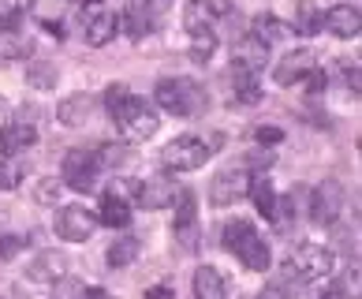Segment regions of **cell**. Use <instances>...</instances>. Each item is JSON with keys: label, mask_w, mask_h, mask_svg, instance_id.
Here are the masks:
<instances>
[{"label": "cell", "mask_w": 362, "mask_h": 299, "mask_svg": "<svg viewBox=\"0 0 362 299\" xmlns=\"http://www.w3.org/2000/svg\"><path fill=\"white\" fill-rule=\"evenodd\" d=\"M224 247L232 251L250 273H265V269L273 266L269 243L258 236V228H254V221H247V217H235L232 225H224Z\"/></svg>", "instance_id": "6da1fadb"}, {"label": "cell", "mask_w": 362, "mask_h": 299, "mask_svg": "<svg viewBox=\"0 0 362 299\" xmlns=\"http://www.w3.org/2000/svg\"><path fill=\"white\" fill-rule=\"evenodd\" d=\"M284 277L295 284H317L332 277V254L317 243H295L288 262H284Z\"/></svg>", "instance_id": "7a4b0ae2"}, {"label": "cell", "mask_w": 362, "mask_h": 299, "mask_svg": "<svg viewBox=\"0 0 362 299\" xmlns=\"http://www.w3.org/2000/svg\"><path fill=\"white\" fill-rule=\"evenodd\" d=\"M153 98H157V105L165 108V113H172V116H194V113H202V108H206L202 86H198L194 79H183V75L160 79L157 90H153Z\"/></svg>", "instance_id": "3957f363"}, {"label": "cell", "mask_w": 362, "mask_h": 299, "mask_svg": "<svg viewBox=\"0 0 362 299\" xmlns=\"http://www.w3.org/2000/svg\"><path fill=\"white\" fill-rule=\"evenodd\" d=\"M209 161V142L194 139V135H180L160 150V165L168 172H194Z\"/></svg>", "instance_id": "277c9868"}, {"label": "cell", "mask_w": 362, "mask_h": 299, "mask_svg": "<svg viewBox=\"0 0 362 299\" xmlns=\"http://www.w3.org/2000/svg\"><path fill=\"white\" fill-rule=\"evenodd\" d=\"M116 128H119V135H124L127 142H146V139H153V135H157L160 120H157V113H153L150 101L131 98V101L124 105V113L116 116Z\"/></svg>", "instance_id": "5b68a950"}, {"label": "cell", "mask_w": 362, "mask_h": 299, "mask_svg": "<svg viewBox=\"0 0 362 299\" xmlns=\"http://www.w3.org/2000/svg\"><path fill=\"white\" fill-rule=\"evenodd\" d=\"M344 213V187L340 180H321L310 191V221L321 228H332Z\"/></svg>", "instance_id": "8992f818"}, {"label": "cell", "mask_w": 362, "mask_h": 299, "mask_svg": "<svg viewBox=\"0 0 362 299\" xmlns=\"http://www.w3.org/2000/svg\"><path fill=\"white\" fill-rule=\"evenodd\" d=\"M60 184L64 187H75V191H93L98 187V157L86 154V150H71L64 157V172H60Z\"/></svg>", "instance_id": "52a82bcc"}, {"label": "cell", "mask_w": 362, "mask_h": 299, "mask_svg": "<svg viewBox=\"0 0 362 299\" xmlns=\"http://www.w3.org/2000/svg\"><path fill=\"white\" fill-rule=\"evenodd\" d=\"M116 30H119V16L112 8L86 4V11H83V38H86V45H93V49L109 45L116 38Z\"/></svg>", "instance_id": "ba28073f"}, {"label": "cell", "mask_w": 362, "mask_h": 299, "mask_svg": "<svg viewBox=\"0 0 362 299\" xmlns=\"http://www.w3.org/2000/svg\"><path fill=\"white\" fill-rule=\"evenodd\" d=\"M247 187H250V172L243 165L221 169L217 176H213V184H209V202L213 206H232V202L247 198Z\"/></svg>", "instance_id": "9c48e42d"}, {"label": "cell", "mask_w": 362, "mask_h": 299, "mask_svg": "<svg viewBox=\"0 0 362 299\" xmlns=\"http://www.w3.org/2000/svg\"><path fill=\"white\" fill-rule=\"evenodd\" d=\"M93 228H98V213L86 210V206H64V210L57 213V236L68 239V243L90 239Z\"/></svg>", "instance_id": "30bf717a"}, {"label": "cell", "mask_w": 362, "mask_h": 299, "mask_svg": "<svg viewBox=\"0 0 362 299\" xmlns=\"http://www.w3.org/2000/svg\"><path fill=\"white\" fill-rule=\"evenodd\" d=\"M180 198V187L172 176H150V180L135 184V202L142 210H168Z\"/></svg>", "instance_id": "8fae6325"}, {"label": "cell", "mask_w": 362, "mask_h": 299, "mask_svg": "<svg viewBox=\"0 0 362 299\" xmlns=\"http://www.w3.org/2000/svg\"><path fill=\"white\" fill-rule=\"evenodd\" d=\"M265 64H269V45L258 42L254 34L239 38L235 52H232V75H254V79H258V72Z\"/></svg>", "instance_id": "7c38bea8"}, {"label": "cell", "mask_w": 362, "mask_h": 299, "mask_svg": "<svg viewBox=\"0 0 362 299\" xmlns=\"http://www.w3.org/2000/svg\"><path fill=\"white\" fill-rule=\"evenodd\" d=\"M314 67H317V52L295 49V52H288V57L273 67V79H276V86H295V83H303Z\"/></svg>", "instance_id": "4fadbf2b"}, {"label": "cell", "mask_w": 362, "mask_h": 299, "mask_svg": "<svg viewBox=\"0 0 362 299\" xmlns=\"http://www.w3.org/2000/svg\"><path fill=\"white\" fill-rule=\"evenodd\" d=\"M321 26H325L332 38H355L358 26H362V16H358L355 4H337L321 16Z\"/></svg>", "instance_id": "5bb4252c"}, {"label": "cell", "mask_w": 362, "mask_h": 299, "mask_svg": "<svg viewBox=\"0 0 362 299\" xmlns=\"http://www.w3.org/2000/svg\"><path fill=\"white\" fill-rule=\"evenodd\" d=\"M64 273H68V258H64L60 251H42L30 266H26V277L37 281V284H52V281H60Z\"/></svg>", "instance_id": "9a60e30c"}, {"label": "cell", "mask_w": 362, "mask_h": 299, "mask_svg": "<svg viewBox=\"0 0 362 299\" xmlns=\"http://www.w3.org/2000/svg\"><path fill=\"white\" fill-rule=\"evenodd\" d=\"M119 26H124V34L131 42H142L146 34H153V8L135 0V4L124 8V16H119Z\"/></svg>", "instance_id": "2e32d148"}, {"label": "cell", "mask_w": 362, "mask_h": 299, "mask_svg": "<svg viewBox=\"0 0 362 299\" xmlns=\"http://www.w3.org/2000/svg\"><path fill=\"white\" fill-rule=\"evenodd\" d=\"M34 142H37L34 124H4V128H0V154H4V157L23 154V150L34 146Z\"/></svg>", "instance_id": "e0dca14e"}, {"label": "cell", "mask_w": 362, "mask_h": 299, "mask_svg": "<svg viewBox=\"0 0 362 299\" xmlns=\"http://www.w3.org/2000/svg\"><path fill=\"white\" fill-rule=\"evenodd\" d=\"M194 299H224L228 295V281L217 266H202L194 269Z\"/></svg>", "instance_id": "ac0fdd59"}, {"label": "cell", "mask_w": 362, "mask_h": 299, "mask_svg": "<svg viewBox=\"0 0 362 299\" xmlns=\"http://www.w3.org/2000/svg\"><path fill=\"white\" fill-rule=\"evenodd\" d=\"M34 49V38L23 26H0V60H23Z\"/></svg>", "instance_id": "d6986e66"}, {"label": "cell", "mask_w": 362, "mask_h": 299, "mask_svg": "<svg viewBox=\"0 0 362 299\" xmlns=\"http://www.w3.org/2000/svg\"><path fill=\"white\" fill-rule=\"evenodd\" d=\"M250 34L258 38V42L273 45V42H284V38L291 34V26H288L284 19H276L273 11H258V16H254V23H250Z\"/></svg>", "instance_id": "ffe728a7"}, {"label": "cell", "mask_w": 362, "mask_h": 299, "mask_svg": "<svg viewBox=\"0 0 362 299\" xmlns=\"http://www.w3.org/2000/svg\"><path fill=\"white\" fill-rule=\"evenodd\" d=\"M90 108H93L90 94H68V98L57 105V120H60L64 128H78L90 116Z\"/></svg>", "instance_id": "44dd1931"}, {"label": "cell", "mask_w": 362, "mask_h": 299, "mask_svg": "<svg viewBox=\"0 0 362 299\" xmlns=\"http://www.w3.org/2000/svg\"><path fill=\"white\" fill-rule=\"evenodd\" d=\"M131 221V210H127V202L119 198V195H101V210H98V225H109V228H124Z\"/></svg>", "instance_id": "7402d4cb"}, {"label": "cell", "mask_w": 362, "mask_h": 299, "mask_svg": "<svg viewBox=\"0 0 362 299\" xmlns=\"http://www.w3.org/2000/svg\"><path fill=\"white\" fill-rule=\"evenodd\" d=\"M291 26L299 34H317L321 30V8L317 4H310V0H299V4H295V11H291Z\"/></svg>", "instance_id": "603a6c76"}, {"label": "cell", "mask_w": 362, "mask_h": 299, "mask_svg": "<svg viewBox=\"0 0 362 299\" xmlns=\"http://www.w3.org/2000/svg\"><path fill=\"white\" fill-rule=\"evenodd\" d=\"M247 195L254 198V206H258L262 217H273V210H276V191H273V184L265 180V176H250Z\"/></svg>", "instance_id": "cb8c5ba5"}, {"label": "cell", "mask_w": 362, "mask_h": 299, "mask_svg": "<svg viewBox=\"0 0 362 299\" xmlns=\"http://www.w3.org/2000/svg\"><path fill=\"white\" fill-rule=\"evenodd\" d=\"M139 239H131V236H124V239H116L112 247H109V254H105V262H109L112 269H124V266H131L139 258Z\"/></svg>", "instance_id": "d4e9b609"}, {"label": "cell", "mask_w": 362, "mask_h": 299, "mask_svg": "<svg viewBox=\"0 0 362 299\" xmlns=\"http://www.w3.org/2000/svg\"><path fill=\"white\" fill-rule=\"evenodd\" d=\"M26 180V161L23 157H0V191H16Z\"/></svg>", "instance_id": "484cf974"}, {"label": "cell", "mask_w": 362, "mask_h": 299, "mask_svg": "<svg viewBox=\"0 0 362 299\" xmlns=\"http://www.w3.org/2000/svg\"><path fill=\"white\" fill-rule=\"evenodd\" d=\"M57 79H60V72L52 64H45V60H34L30 67H26V83H30L34 90H52Z\"/></svg>", "instance_id": "4316f807"}, {"label": "cell", "mask_w": 362, "mask_h": 299, "mask_svg": "<svg viewBox=\"0 0 362 299\" xmlns=\"http://www.w3.org/2000/svg\"><path fill=\"white\" fill-rule=\"evenodd\" d=\"M191 60L194 64H209L213 60V52H217V34L213 30H198V34H191Z\"/></svg>", "instance_id": "83f0119b"}, {"label": "cell", "mask_w": 362, "mask_h": 299, "mask_svg": "<svg viewBox=\"0 0 362 299\" xmlns=\"http://www.w3.org/2000/svg\"><path fill=\"white\" fill-rule=\"evenodd\" d=\"M183 26L187 34H198V30H209V11H206V0H191L183 11Z\"/></svg>", "instance_id": "f1b7e54d"}, {"label": "cell", "mask_w": 362, "mask_h": 299, "mask_svg": "<svg viewBox=\"0 0 362 299\" xmlns=\"http://www.w3.org/2000/svg\"><path fill=\"white\" fill-rule=\"evenodd\" d=\"M235 79V101L239 105H258L262 101V86L254 75H232Z\"/></svg>", "instance_id": "f546056e"}, {"label": "cell", "mask_w": 362, "mask_h": 299, "mask_svg": "<svg viewBox=\"0 0 362 299\" xmlns=\"http://www.w3.org/2000/svg\"><path fill=\"white\" fill-rule=\"evenodd\" d=\"M131 98H135V94H131L124 83H112L109 90H105V113H109V116L116 120L119 113H124V105H127Z\"/></svg>", "instance_id": "4dcf8cb0"}, {"label": "cell", "mask_w": 362, "mask_h": 299, "mask_svg": "<svg viewBox=\"0 0 362 299\" xmlns=\"http://www.w3.org/2000/svg\"><path fill=\"white\" fill-rule=\"evenodd\" d=\"M71 0H34V16L42 23H60V16L68 11Z\"/></svg>", "instance_id": "1f68e13d"}, {"label": "cell", "mask_w": 362, "mask_h": 299, "mask_svg": "<svg viewBox=\"0 0 362 299\" xmlns=\"http://www.w3.org/2000/svg\"><path fill=\"white\" fill-rule=\"evenodd\" d=\"M60 195H64V184L60 180H42V184L34 187V198L42 202V206H57Z\"/></svg>", "instance_id": "d6a6232c"}, {"label": "cell", "mask_w": 362, "mask_h": 299, "mask_svg": "<svg viewBox=\"0 0 362 299\" xmlns=\"http://www.w3.org/2000/svg\"><path fill=\"white\" fill-rule=\"evenodd\" d=\"M269 221L276 225V232H284V228L295 221V198H291V195H288V198H276V210H273Z\"/></svg>", "instance_id": "836d02e7"}, {"label": "cell", "mask_w": 362, "mask_h": 299, "mask_svg": "<svg viewBox=\"0 0 362 299\" xmlns=\"http://www.w3.org/2000/svg\"><path fill=\"white\" fill-rule=\"evenodd\" d=\"M187 225H198L194 217V195H180V210H176V221H172V228H187Z\"/></svg>", "instance_id": "e575fe53"}, {"label": "cell", "mask_w": 362, "mask_h": 299, "mask_svg": "<svg viewBox=\"0 0 362 299\" xmlns=\"http://www.w3.org/2000/svg\"><path fill=\"white\" fill-rule=\"evenodd\" d=\"M23 11H26V0H0V26H16Z\"/></svg>", "instance_id": "d590c367"}, {"label": "cell", "mask_w": 362, "mask_h": 299, "mask_svg": "<svg viewBox=\"0 0 362 299\" xmlns=\"http://www.w3.org/2000/svg\"><path fill=\"white\" fill-rule=\"evenodd\" d=\"M337 292H340L344 299H347V295H351V299L358 295V269H347V273L337 281Z\"/></svg>", "instance_id": "8d00e7d4"}, {"label": "cell", "mask_w": 362, "mask_h": 299, "mask_svg": "<svg viewBox=\"0 0 362 299\" xmlns=\"http://www.w3.org/2000/svg\"><path fill=\"white\" fill-rule=\"evenodd\" d=\"M254 139H258L262 146H276V142H284V131H280V128H258V131H254Z\"/></svg>", "instance_id": "74e56055"}, {"label": "cell", "mask_w": 362, "mask_h": 299, "mask_svg": "<svg viewBox=\"0 0 362 299\" xmlns=\"http://www.w3.org/2000/svg\"><path fill=\"white\" fill-rule=\"evenodd\" d=\"M23 251V239L19 236H0V258H16Z\"/></svg>", "instance_id": "f35d334b"}, {"label": "cell", "mask_w": 362, "mask_h": 299, "mask_svg": "<svg viewBox=\"0 0 362 299\" xmlns=\"http://www.w3.org/2000/svg\"><path fill=\"white\" fill-rule=\"evenodd\" d=\"M206 11H209V19H224V16H232V0H206Z\"/></svg>", "instance_id": "ab89813d"}, {"label": "cell", "mask_w": 362, "mask_h": 299, "mask_svg": "<svg viewBox=\"0 0 362 299\" xmlns=\"http://www.w3.org/2000/svg\"><path fill=\"white\" fill-rule=\"evenodd\" d=\"M325 83H329V79H325V72H317V67H314V72H310V75H306V90H310V94H314V98H317V94H321V90H325Z\"/></svg>", "instance_id": "60d3db41"}, {"label": "cell", "mask_w": 362, "mask_h": 299, "mask_svg": "<svg viewBox=\"0 0 362 299\" xmlns=\"http://www.w3.org/2000/svg\"><path fill=\"white\" fill-rule=\"evenodd\" d=\"M146 299H176V288L172 284H153V288H146Z\"/></svg>", "instance_id": "b9f144b4"}, {"label": "cell", "mask_w": 362, "mask_h": 299, "mask_svg": "<svg viewBox=\"0 0 362 299\" xmlns=\"http://www.w3.org/2000/svg\"><path fill=\"white\" fill-rule=\"evenodd\" d=\"M344 79L351 83V94H358V64L355 60H344Z\"/></svg>", "instance_id": "7bdbcfd3"}, {"label": "cell", "mask_w": 362, "mask_h": 299, "mask_svg": "<svg viewBox=\"0 0 362 299\" xmlns=\"http://www.w3.org/2000/svg\"><path fill=\"white\" fill-rule=\"evenodd\" d=\"M269 165H273V154H265V150L250 157V169H269Z\"/></svg>", "instance_id": "ee69618b"}, {"label": "cell", "mask_w": 362, "mask_h": 299, "mask_svg": "<svg viewBox=\"0 0 362 299\" xmlns=\"http://www.w3.org/2000/svg\"><path fill=\"white\" fill-rule=\"evenodd\" d=\"M4 124H11V105L0 98V128H4Z\"/></svg>", "instance_id": "f6af8a7d"}, {"label": "cell", "mask_w": 362, "mask_h": 299, "mask_svg": "<svg viewBox=\"0 0 362 299\" xmlns=\"http://www.w3.org/2000/svg\"><path fill=\"white\" fill-rule=\"evenodd\" d=\"M262 299H284V288H280V284H269V288L262 292Z\"/></svg>", "instance_id": "bcb514c9"}, {"label": "cell", "mask_w": 362, "mask_h": 299, "mask_svg": "<svg viewBox=\"0 0 362 299\" xmlns=\"http://www.w3.org/2000/svg\"><path fill=\"white\" fill-rule=\"evenodd\" d=\"M83 299H109V292H105V288H86Z\"/></svg>", "instance_id": "7dc6e473"}, {"label": "cell", "mask_w": 362, "mask_h": 299, "mask_svg": "<svg viewBox=\"0 0 362 299\" xmlns=\"http://www.w3.org/2000/svg\"><path fill=\"white\" fill-rule=\"evenodd\" d=\"M321 299H344V295H340L337 288H332V292H325V295H321Z\"/></svg>", "instance_id": "c3c4849f"}, {"label": "cell", "mask_w": 362, "mask_h": 299, "mask_svg": "<svg viewBox=\"0 0 362 299\" xmlns=\"http://www.w3.org/2000/svg\"><path fill=\"white\" fill-rule=\"evenodd\" d=\"M239 299H254V295H239Z\"/></svg>", "instance_id": "681fc988"}]
</instances>
